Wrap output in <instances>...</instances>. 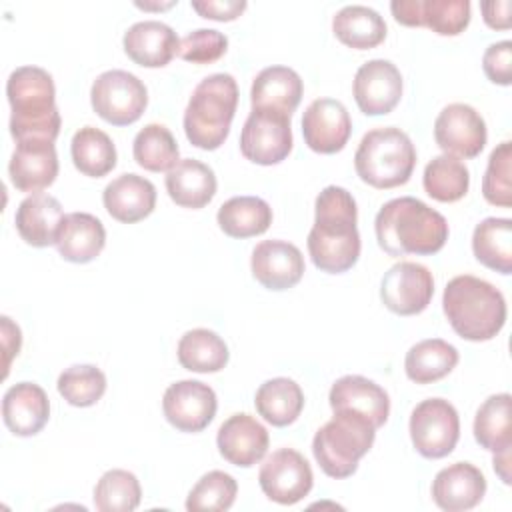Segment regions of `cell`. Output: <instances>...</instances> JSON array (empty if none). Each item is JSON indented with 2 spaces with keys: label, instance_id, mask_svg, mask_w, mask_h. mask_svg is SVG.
I'll use <instances>...</instances> for the list:
<instances>
[{
  "label": "cell",
  "instance_id": "c3c4849f",
  "mask_svg": "<svg viewBox=\"0 0 512 512\" xmlns=\"http://www.w3.org/2000/svg\"><path fill=\"white\" fill-rule=\"evenodd\" d=\"M392 16L404 26H420V0H394L390 2Z\"/></svg>",
  "mask_w": 512,
  "mask_h": 512
},
{
  "label": "cell",
  "instance_id": "74e56055",
  "mask_svg": "<svg viewBox=\"0 0 512 512\" xmlns=\"http://www.w3.org/2000/svg\"><path fill=\"white\" fill-rule=\"evenodd\" d=\"M138 166L150 172H168L178 162V144L172 132L162 124H146L132 144Z\"/></svg>",
  "mask_w": 512,
  "mask_h": 512
},
{
  "label": "cell",
  "instance_id": "8fae6325",
  "mask_svg": "<svg viewBox=\"0 0 512 512\" xmlns=\"http://www.w3.org/2000/svg\"><path fill=\"white\" fill-rule=\"evenodd\" d=\"M258 482L262 492L272 502L292 506L308 496L314 484V474L308 460L300 452L280 448L272 452L260 466Z\"/></svg>",
  "mask_w": 512,
  "mask_h": 512
},
{
  "label": "cell",
  "instance_id": "4fadbf2b",
  "mask_svg": "<svg viewBox=\"0 0 512 512\" xmlns=\"http://www.w3.org/2000/svg\"><path fill=\"white\" fill-rule=\"evenodd\" d=\"M486 138V122L470 104H448L434 120V140L444 154L476 158L484 150Z\"/></svg>",
  "mask_w": 512,
  "mask_h": 512
},
{
  "label": "cell",
  "instance_id": "7bdbcfd3",
  "mask_svg": "<svg viewBox=\"0 0 512 512\" xmlns=\"http://www.w3.org/2000/svg\"><path fill=\"white\" fill-rule=\"evenodd\" d=\"M468 24V0H420V26H426L440 36H456Z\"/></svg>",
  "mask_w": 512,
  "mask_h": 512
},
{
  "label": "cell",
  "instance_id": "d6a6232c",
  "mask_svg": "<svg viewBox=\"0 0 512 512\" xmlns=\"http://www.w3.org/2000/svg\"><path fill=\"white\" fill-rule=\"evenodd\" d=\"M254 406L272 426H288L304 408V392L292 378L278 376L260 384L254 396Z\"/></svg>",
  "mask_w": 512,
  "mask_h": 512
},
{
  "label": "cell",
  "instance_id": "b9f144b4",
  "mask_svg": "<svg viewBox=\"0 0 512 512\" xmlns=\"http://www.w3.org/2000/svg\"><path fill=\"white\" fill-rule=\"evenodd\" d=\"M510 162H512V142H500L488 158V166L482 178V194L486 202L510 208L512 206V182H510Z\"/></svg>",
  "mask_w": 512,
  "mask_h": 512
},
{
  "label": "cell",
  "instance_id": "ba28073f",
  "mask_svg": "<svg viewBox=\"0 0 512 512\" xmlns=\"http://www.w3.org/2000/svg\"><path fill=\"white\" fill-rule=\"evenodd\" d=\"M90 102L94 112L112 126L136 122L148 106L144 82L126 70H106L92 82Z\"/></svg>",
  "mask_w": 512,
  "mask_h": 512
},
{
  "label": "cell",
  "instance_id": "9a60e30c",
  "mask_svg": "<svg viewBox=\"0 0 512 512\" xmlns=\"http://www.w3.org/2000/svg\"><path fill=\"white\" fill-rule=\"evenodd\" d=\"M352 92L366 116L388 114L402 98V74L390 60H368L356 70Z\"/></svg>",
  "mask_w": 512,
  "mask_h": 512
},
{
  "label": "cell",
  "instance_id": "e0dca14e",
  "mask_svg": "<svg viewBox=\"0 0 512 512\" xmlns=\"http://www.w3.org/2000/svg\"><path fill=\"white\" fill-rule=\"evenodd\" d=\"M10 182L20 192H40L58 176V154L52 140L28 138L16 142L8 164Z\"/></svg>",
  "mask_w": 512,
  "mask_h": 512
},
{
  "label": "cell",
  "instance_id": "7dc6e473",
  "mask_svg": "<svg viewBox=\"0 0 512 512\" xmlns=\"http://www.w3.org/2000/svg\"><path fill=\"white\" fill-rule=\"evenodd\" d=\"M510 0H492V2H482V18L484 22L494 28V30H508L510 28Z\"/></svg>",
  "mask_w": 512,
  "mask_h": 512
},
{
  "label": "cell",
  "instance_id": "e575fe53",
  "mask_svg": "<svg viewBox=\"0 0 512 512\" xmlns=\"http://www.w3.org/2000/svg\"><path fill=\"white\" fill-rule=\"evenodd\" d=\"M512 398L508 392L488 396L474 418V438L476 442L490 450L502 452L512 446V422H510Z\"/></svg>",
  "mask_w": 512,
  "mask_h": 512
},
{
  "label": "cell",
  "instance_id": "ac0fdd59",
  "mask_svg": "<svg viewBox=\"0 0 512 512\" xmlns=\"http://www.w3.org/2000/svg\"><path fill=\"white\" fill-rule=\"evenodd\" d=\"M252 276L268 290L280 292L296 286L304 274V256L286 240H262L250 258Z\"/></svg>",
  "mask_w": 512,
  "mask_h": 512
},
{
  "label": "cell",
  "instance_id": "5bb4252c",
  "mask_svg": "<svg viewBox=\"0 0 512 512\" xmlns=\"http://www.w3.org/2000/svg\"><path fill=\"white\" fill-rule=\"evenodd\" d=\"M216 408V392L200 380H178L162 396V412L180 432H202L214 420Z\"/></svg>",
  "mask_w": 512,
  "mask_h": 512
},
{
  "label": "cell",
  "instance_id": "484cf974",
  "mask_svg": "<svg viewBox=\"0 0 512 512\" xmlns=\"http://www.w3.org/2000/svg\"><path fill=\"white\" fill-rule=\"evenodd\" d=\"M106 244L104 224L88 212H70L64 216L58 236L56 248L60 256L74 264L92 262Z\"/></svg>",
  "mask_w": 512,
  "mask_h": 512
},
{
  "label": "cell",
  "instance_id": "7c38bea8",
  "mask_svg": "<svg viewBox=\"0 0 512 512\" xmlns=\"http://www.w3.org/2000/svg\"><path fill=\"white\" fill-rule=\"evenodd\" d=\"M434 296L432 272L418 262L402 260L388 268L380 282L382 304L398 316H414L428 308Z\"/></svg>",
  "mask_w": 512,
  "mask_h": 512
},
{
  "label": "cell",
  "instance_id": "f35d334b",
  "mask_svg": "<svg viewBox=\"0 0 512 512\" xmlns=\"http://www.w3.org/2000/svg\"><path fill=\"white\" fill-rule=\"evenodd\" d=\"M92 498L100 512H132L140 504L142 488L132 472L112 468L100 476Z\"/></svg>",
  "mask_w": 512,
  "mask_h": 512
},
{
  "label": "cell",
  "instance_id": "ffe728a7",
  "mask_svg": "<svg viewBox=\"0 0 512 512\" xmlns=\"http://www.w3.org/2000/svg\"><path fill=\"white\" fill-rule=\"evenodd\" d=\"M486 494V478L470 462L442 468L432 480V500L446 512H464L480 504Z\"/></svg>",
  "mask_w": 512,
  "mask_h": 512
},
{
  "label": "cell",
  "instance_id": "4316f807",
  "mask_svg": "<svg viewBox=\"0 0 512 512\" xmlns=\"http://www.w3.org/2000/svg\"><path fill=\"white\" fill-rule=\"evenodd\" d=\"M304 86L296 70L288 66H268L260 70L250 88L252 108H270L290 114L298 108Z\"/></svg>",
  "mask_w": 512,
  "mask_h": 512
},
{
  "label": "cell",
  "instance_id": "816d5d0a",
  "mask_svg": "<svg viewBox=\"0 0 512 512\" xmlns=\"http://www.w3.org/2000/svg\"><path fill=\"white\" fill-rule=\"evenodd\" d=\"M138 8H144V10H162V8H170L174 6V2H166V4H148V2H136Z\"/></svg>",
  "mask_w": 512,
  "mask_h": 512
},
{
  "label": "cell",
  "instance_id": "83f0119b",
  "mask_svg": "<svg viewBox=\"0 0 512 512\" xmlns=\"http://www.w3.org/2000/svg\"><path fill=\"white\" fill-rule=\"evenodd\" d=\"M166 190L172 202L182 208H204L216 194L214 170L194 158L178 160L176 166L166 172Z\"/></svg>",
  "mask_w": 512,
  "mask_h": 512
},
{
  "label": "cell",
  "instance_id": "681fc988",
  "mask_svg": "<svg viewBox=\"0 0 512 512\" xmlns=\"http://www.w3.org/2000/svg\"><path fill=\"white\" fill-rule=\"evenodd\" d=\"M2 334H4V352H6V374H8V366H10V360L14 354H18L20 350V344H22V336H20V328L8 318V316H2Z\"/></svg>",
  "mask_w": 512,
  "mask_h": 512
},
{
  "label": "cell",
  "instance_id": "d6986e66",
  "mask_svg": "<svg viewBox=\"0 0 512 512\" xmlns=\"http://www.w3.org/2000/svg\"><path fill=\"white\" fill-rule=\"evenodd\" d=\"M268 430L250 414H232L218 428L216 444L222 458L234 466L250 468L266 456Z\"/></svg>",
  "mask_w": 512,
  "mask_h": 512
},
{
  "label": "cell",
  "instance_id": "d4e9b609",
  "mask_svg": "<svg viewBox=\"0 0 512 512\" xmlns=\"http://www.w3.org/2000/svg\"><path fill=\"white\" fill-rule=\"evenodd\" d=\"M62 204L44 192L26 196L14 214V224L20 238L36 248L56 244L60 224L64 220Z\"/></svg>",
  "mask_w": 512,
  "mask_h": 512
},
{
  "label": "cell",
  "instance_id": "603a6c76",
  "mask_svg": "<svg viewBox=\"0 0 512 512\" xmlns=\"http://www.w3.org/2000/svg\"><path fill=\"white\" fill-rule=\"evenodd\" d=\"M128 58L144 68L166 66L180 48L176 32L160 20H142L132 24L122 38Z\"/></svg>",
  "mask_w": 512,
  "mask_h": 512
},
{
  "label": "cell",
  "instance_id": "277c9868",
  "mask_svg": "<svg viewBox=\"0 0 512 512\" xmlns=\"http://www.w3.org/2000/svg\"><path fill=\"white\" fill-rule=\"evenodd\" d=\"M442 308L452 330L470 342L492 340L506 322L504 294L472 274L454 276L446 284Z\"/></svg>",
  "mask_w": 512,
  "mask_h": 512
},
{
  "label": "cell",
  "instance_id": "f1b7e54d",
  "mask_svg": "<svg viewBox=\"0 0 512 512\" xmlns=\"http://www.w3.org/2000/svg\"><path fill=\"white\" fill-rule=\"evenodd\" d=\"M334 36L356 50H368L384 42L386 22L370 6L350 4L340 8L332 18Z\"/></svg>",
  "mask_w": 512,
  "mask_h": 512
},
{
  "label": "cell",
  "instance_id": "836d02e7",
  "mask_svg": "<svg viewBox=\"0 0 512 512\" xmlns=\"http://www.w3.org/2000/svg\"><path fill=\"white\" fill-rule=\"evenodd\" d=\"M178 362L190 372H218L228 364L226 342L208 328H194L182 334L178 340Z\"/></svg>",
  "mask_w": 512,
  "mask_h": 512
},
{
  "label": "cell",
  "instance_id": "7a4b0ae2",
  "mask_svg": "<svg viewBox=\"0 0 512 512\" xmlns=\"http://www.w3.org/2000/svg\"><path fill=\"white\" fill-rule=\"evenodd\" d=\"M378 246L390 256H428L448 240L446 218L414 196L388 200L374 218Z\"/></svg>",
  "mask_w": 512,
  "mask_h": 512
},
{
  "label": "cell",
  "instance_id": "8992f818",
  "mask_svg": "<svg viewBox=\"0 0 512 512\" xmlns=\"http://www.w3.org/2000/svg\"><path fill=\"white\" fill-rule=\"evenodd\" d=\"M414 166L416 148L410 136L396 126L366 132L354 154V168L360 180L380 190L406 184Z\"/></svg>",
  "mask_w": 512,
  "mask_h": 512
},
{
  "label": "cell",
  "instance_id": "d590c367",
  "mask_svg": "<svg viewBox=\"0 0 512 512\" xmlns=\"http://www.w3.org/2000/svg\"><path fill=\"white\" fill-rule=\"evenodd\" d=\"M74 166L90 178H102L116 166V146L112 138L94 126L80 128L70 142Z\"/></svg>",
  "mask_w": 512,
  "mask_h": 512
},
{
  "label": "cell",
  "instance_id": "52a82bcc",
  "mask_svg": "<svg viewBox=\"0 0 512 512\" xmlns=\"http://www.w3.org/2000/svg\"><path fill=\"white\" fill-rule=\"evenodd\" d=\"M374 438L376 426L368 418L348 410H334V416L314 434L312 454L326 476L342 480L356 472Z\"/></svg>",
  "mask_w": 512,
  "mask_h": 512
},
{
  "label": "cell",
  "instance_id": "f907efd6",
  "mask_svg": "<svg viewBox=\"0 0 512 512\" xmlns=\"http://www.w3.org/2000/svg\"><path fill=\"white\" fill-rule=\"evenodd\" d=\"M494 472L504 484H510V448L494 454Z\"/></svg>",
  "mask_w": 512,
  "mask_h": 512
},
{
  "label": "cell",
  "instance_id": "6da1fadb",
  "mask_svg": "<svg viewBox=\"0 0 512 512\" xmlns=\"http://www.w3.org/2000/svg\"><path fill=\"white\" fill-rule=\"evenodd\" d=\"M314 210V226L306 240L314 266L328 274L350 270L360 256L354 196L342 186H326L316 196Z\"/></svg>",
  "mask_w": 512,
  "mask_h": 512
},
{
  "label": "cell",
  "instance_id": "f6af8a7d",
  "mask_svg": "<svg viewBox=\"0 0 512 512\" xmlns=\"http://www.w3.org/2000/svg\"><path fill=\"white\" fill-rule=\"evenodd\" d=\"M482 68L490 82L508 86L512 82V42L500 40L490 44L484 50Z\"/></svg>",
  "mask_w": 512,
  "mask_h": 512
},
{
  "label": "cell",
  "instance_id": "bcb514c9",
  "mask_svg": "<svg viewBox=\"0 0 512 512\" xmlns=\"http://www.w3.org/2000/svg\"><path fill=\"white\" fill-rule=\"evenodd\" d=\"M190 6L202 16L218 22H230L246 10L244 0H192Z\"/></svg>",
  "mask_w": 512,
  "mask_h": 512
},
{
  "label": "cell",
  "instance_id": "5b68a950",
  "mask_svg": "<svg viewBox=\"0 0 512 512\" xmlns=\"http://www.w3.org/2000/svg\"><path fill=\"white\" fill-rule=\"evenodd\" d=\"M238 106V84L232 74L216 72L200 80L184 110V132L192 146L216 150L230 134Z\"/></svg>",
  "mask_w": 512,
  "mask_h": 512
},
{
  "label": "cell",
  "instance_id": "1f68e13d",
  "mask_svg": "<svg viewBox=\"0 0 512 512\" xmlns=\"http://www.w3.org/2000/svg\"><path fill=\"white\" fill-rule=\"evenodd\" d=\"M472 252L480 264L500 274L512 272V220L484 218L472 234Z\"/></svg>",
  "mask_w": 512,
  "mask_h": 512
},
{
  "label": "cell",
  "instance_id": "7402d4cb",
  "mask_svg": "<svg viewBox=\"0 0 512 512\" xmlns=\"http://www.w3.org/2000/svg\"><path fill=\"white\" fill-rule=\"evenodd\" d=\"M2 418L14 436L38 434L50 418V400L42 386L34 382H18L4 392Z\"/></svg>",
  "mask_w": 512,
  "mask_h": 512
},
{
  "label": "cell",
  "instance_id": "cb8c5ba5",
  "mask_svg": "<svg viewBox=\"0 0 512 512\" xmlns=\"http://www.w3.org/2000/svg\"><path fill=\"white\" fill-rule=\"evenodd\" d=\"M106 212L124 224H134L152 214L156 206V186L134 172L120 174L102 192Z\"/></svg>",
  "mask_w": 512,
  "mask_h": 512
},
{
  "label": "cell",
  "instance_id": "2e32d148",
  "mask_svg": "<svg viewBox=\"0 0 512 512\" xmlns=\"http://www.w3.org/2000/svg\"><path fill=\"white\" fill-rule=\"evenodd\" d=\"M352 134V120L346 106L334 98H318L308 104L302 116V136L318 154L340 152Z\"/></svg>",
  "mask_w": 512,
  "mask_h": 512
},
{
  "label": "cell",
  "instance_id": "44dd1931",
  "mask_svg": "<svg viewBox=\"0 0 512 512\" xmlns=\"http://www.w3.org/2000/svg\"><path fill=\"white\" fill-rule=\"evenodd\" d=\"M332 410H348L368 418L376 428L384 426L390 414L388 392L366 376L348 374L338 378L328 394Z\"/></svg>",
  "mask_w": 512,
  "mask_h": 512
},
{
  "label": "cell",
  "instance_id": "4dcf8cb0",
  "mask_svg": "<svg viewBox=\"0 0 512 512\" xmlns=\"http://www.w3.org/2000/svg\"><path fill=\"white\" fill-rule=\"evenodd\" d=\"M216 220L230 238H250L270 228L272 208L258 196H234L218 208Z\"/></svg>",
  "mask_w": 512,
  "mask_h": 512
},
{
  "label": "cell",
  "instance_id": "9c48e42d",
  "mask_svg": "<svg viewBox=\"0 0 512 512\" xmlns=\"http://www.w3.org/2000/svg\"><path fill=\"white\" fill-rule=\"evenodd\" d=\"M290 118L278 110L252 108L240 132L242 156L260 166L282 162L292 150Z\"/></svg>",
  "mask_w": 512,
  "mask_h": 512
},
{
  "label": "cell",
  "instance_id": "8d00e7d4",
  "mask_svg": "<svg viewBox=\"0 0 512 512\" xmlns=\"http://www.w3.org/2000/svg\"><path fill=\"white\" fill-rule=\"evenodd\" d=\"M422 184L430 198L438 202H456L468 192L470 172L456 156L440 154L426 164Z\"/></svg>",
  "mask_w": 512,
  "mask_h": 512
},
{
  "label": "cell",
  "instance_id": "30bf717a",
  "mask_svg": "<svg viewBox=\"0 0 512 512\" xmlns=\"http://www.w3.org/2000/svg\"><path fill=\"white\" fill-rule=\"evenodd\" d=\"M410 438L424 458L448 456L460 438V418L456 408L444 398L422 400L410 414Z\"/></svg>",
  "mask_w": 512,
  "mask_h": 512
},
{
  "label": "cell",
  "instance_id": "3957f363",
  "mask_svg": "<svg viewBox=\"0 0 512 512\" xmlns=\"http://www.w3.org/2000/svg\"><path fill=\"white\" fill-rule=\"evenodd\" d=\"M6 96L12 108L10 134L16 142L28 138L56 140L60 134V112L52 76L40 66H20L10 72Z\"/></svg>",
  "mask_w": 512,
  "mask_h": 512
},
{
  "label": "cell",
  "instance_id": "60d3db41",
  "mask_svg": "<svg viewBox=\"0 0 512 512\" xmlns=\"http://www.w3.org/2000/svg\"><path fill=\"white\" fill-rule=\"evenodd\" d=\"M236 494H238V484L230 474L222 470H210L188 492L186 510L224 512L234 504Z\"/></svg>",
  "mask_w": 512,
  "mask_h": 512
},
{
  "label": "cell",
  "instance_id": "ab89813d",
  "mask_svg": "<svg viewBox=\"0 0 512 512\" xmlns=\"http://www.w3.org/2000/svg\"><path fill=\"white\" fill-rule=\"evenodd\" d=\"M56 388L68 404L88 408L106 392V376L94 364H74L58 376Z\"/></svg>",
  "mask_w": 512,
  "mask_h": 512
},
{
  "label": "cell",
  "instance_id": "ee69618b",
  "mask_svg": "<svg viewBox=\"0 0 512 512\" xmlns=\"http://www.w3.org/2000/svg\"><path fill=\"white\" fill-rule=\"evenodd\" d=\"M228 50L226 34L214 28H198L180 40L178 56L192 64H212Z\"/></svg>",
  "mask_w": 512,
  "mask_h": 512
},
{
  "label": "cell",
  "instance_id": "f546056e",
  "mask_svg": "<svg viewBox=\"0 0 512 512\" xmlns=\"http://www.w3.org/2000/svg\"><path fill=\"white\" fill-rule=\"evenodd\" d=\"M458 350L442 338L416 342L404 358L406 376L416 384H432L448 376L458 364Z\"/></svg>",
  "mask_w": 512,
  "mask_h": 512
}]
</instances>
